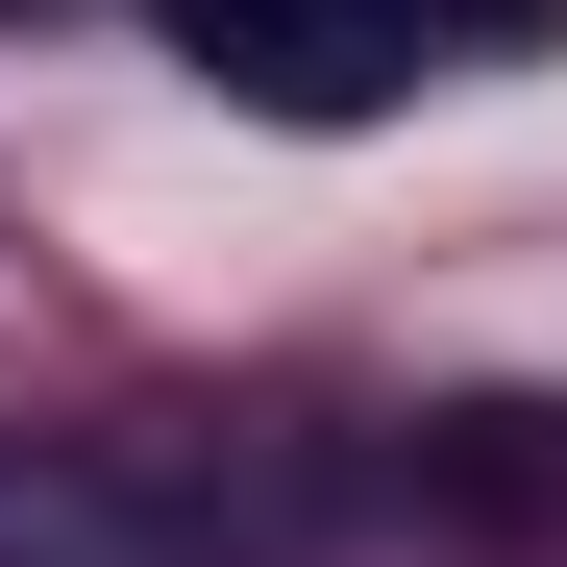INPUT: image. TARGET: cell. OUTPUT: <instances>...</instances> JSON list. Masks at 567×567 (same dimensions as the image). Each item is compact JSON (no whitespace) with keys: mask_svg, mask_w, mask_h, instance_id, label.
<instances>
[{"mask_svg":"<svg viewBox=\"0 0 567 567\" xmlns=\"http://www.w3.org/2000/svg\"><path fill=\"white\" fill-rule=\"evenodd\" d=\"M420 25H543V0H420Z\"/></svg>","mask_w":567,"mask_h":567,"instance_id":"3957f363","label":"cell"},{"mask_svg":"<svg viewBox=\"0 0 567 567\" xmlns=\"http://www.w3.org/2000/svg\"><path fill=\"white\" fill-rule=\"evenodd\" d=\"M148 25L198 50L223 100H271V124H370L395 50H420V0H148Z\"/></svg>","mask_w":567,"mask_h":567,"instance_id":"6da1fadb","label":"cell"},{"mask_svg":"<svg viewBox=\"0 0 567 567\" xmlns=\"http://www.w3.org/2000/svg\"><path fill=\"white\" fill-rule=\"evenodd\" d=\"M0 567H223L173 494H124L100 444H0Z\"/></svg>","mask_w":567,"mask_h":567,"instance_id":"7a4b0ae2","label":"cell"}]
</instances>
